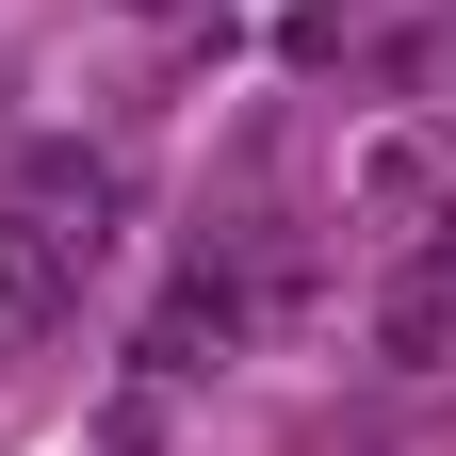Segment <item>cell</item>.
<instances>
[{"label":"cell","instance_id":"1","mask_svg":"<svg viewBox=\"0 0 456 456\" xmlns=\"http://www.w3.org/2000/svg\"><path fill=\"white\" fill-rule=\"evenodd\" d=\"M342 212H359V228H440L456 212V147L440 131H375L359 163H342Z\"/></svg>","mask_w":456,"mask_h":456},{"label":"cell","instance_id":"2","mask_svg":"<svg viewBox=\"0 0 456 456\" xmlns=\"http://www.w3.org/2000/svg\"><path fill=\"white\" fill-rule=\"evenodd\" d=\"M375 359H391V375H440V359H456V261H408V277L375 294Z\"/></svg>","mask_w":456,"mask_h":456}]
</instances>
